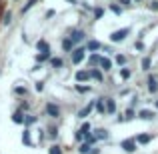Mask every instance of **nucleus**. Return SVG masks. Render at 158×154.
Masks as SVG:
<instances>
[{
    "mask_svg": "<svg viewBox=\"0 0 158 154\" xmlns=\"http://www.w3.org/2000/svg\"><path fill=\"white\" fill-rule=\"evenodd\" d=\"M128 32H130L128 28H120V30H116V32L110 34V40H112V42H122V40L128 36Z\"/></svg>",
    "mask_w": 158,
    "mask_h": 154,
    "instance_id": "1",
    "label": "nucleus"
},
{
    "mask_svg": "<svg viewBox=\"0 0 158 154\" xmlns=\"http://www.w3.org/2000/svg\"><path fill=\"white\" fill-rule=\"evenodd\" d=\"M86 58V48H76V50H72V62L74 64H80L82 60Z\"/></svg>",
    "mask_w": 158,
    "mask_h": 154,
    "instance_id": "2",
    "label": "nucleus"
},
{
    "mask_svg": "<svg viewBox=\"0 0 158 154\" xmlns=\"http://www.w3.org/2000/svg\"><path fill=\"white\" fill-rule=\"evenodd\" d=\"M46 114H48V116H52V118H58L60 110H58L56 104H46Z\"/></svg>",
    "mask_w": 158,
    "mask_h": 154,
    "instance_id": "3",
    "label": "nucleus"
},
{
    "mask_svg": "<svg viewBox=\"0 0 158 154\" xmlns=\"http://www.w3.org/2000/svg\"><path fill=\"white\" fill-rule=\"evenodd\" d=\"M122 148H124V152H134L136 150V142H134V140H124V142H122Z\"/></svg>",
    "mask_w": 158,
    "mask_h": 154,
    "instance_id": "4",
    "label": "nucleus"
},
{
    "mask_svg": "<svg viewBox=\"0 0 158 154\" xmlns=\"http://www.w3.org/2000/svg\"><path fill=\"white\" fill-rule=\"evenodd\" d=\"M148 90H150L152 94L158 92V84H156V76L154 74H150V78H148Z\"/></svg>",
    "mask_w": 158,
    "mask_h": 154,
    "instance_id": "5",
    "label": "nucleus"
},
{
    "mask_svg": "<svg viewBox=\"0 0 158 154\" xmlns=\"http://www.w3.org/2000/svg\"><path fill=\"white\" fill-rule=\"evenodd\" d=\"M24 120H26V116H24L20 110H16L14 114H12V122L14 124H24Z\"/></svg>",
    "mask_w": 158,
    "mask_h": 154,
    "instance_id": "6",
    "label": "nucleus"
},
{
    "mask_svg": "<svg viewBox=\"0 0 158 154\" xmlns=\"http://www.w3.org/2000/svg\"><path fill=\"white\" fill-rule=\"evenodd\" d=\"M106 112L108 114H114L116 112V102L112 100V98H106Z\"/></svg>",
    "mask_w": 158,
    "mask_h": 154,
    "instance_id": "7",
    "label": "nucleus"
},
{
    "mask_svg": "<svg viewBox=\"0 0 158 154\" xmlns=\"http://www.w3.org/2000/svg\"><path fill=\"white\" fill-rule=\"evenodd\" d=\"M88 78H92V74L88 72V70H80V72H76V80H88Z\"/></svg>",
    "mask_w": 158,
    "mask_h": 154,
    "instance_id": "8",
    "label": "nucleus"
},
{
    "mask_svg": "<svg viewBox=\"0 0 158 154\" xmlns=\"http://www.w3.org/2000/svg\"><path fill=\"white\" fill-rule=\"evenodd\" d=\"M82 38H84V32H82V30H72V36H70L72 42H80Z\"/></svg>",
    "mask_w": 158,
    "mask_h": 154,
    "instance_id": "9",
    "label": "nucleus"
},
{
    "mask_svg": "<svg viewBox=\"0 0 158 154\" xmlns=\"http://www.w3.org/2000/svg\"><path fill=\"white\" fill-rule=\"evenodd\" d=\"M94 136H96V140H104V138H108V132L104 128H96V130H94Z\"/></svg>",
    "mask_w": 158,
    "mask_h": 154,
    "instance_id": "10",
    "label": "nucleus"
},
{
    "mask_svg": "<svg viewBox=\"0 0 158 154\" xmlns=\"http://www.w3.org/2000/svg\"><path fill=\"white\" fill-rule=\"evenodd\" d=\"M138 118H142V120H152V118H154V114H152L150 110H140V112H138Z\"/></svg>",
    "mask_w": 158,
    "mask_h": 154,
    "instance_id": "11",
    "label": "nucleus"
},
{
    "mask_svg": "<svg viewBox=\"0 0 158 154\" xmlns=\"http://www.w3.org/2000/svg\"><path fill=\"white\" fill-rule=\"evenodd\" d=\"M86 48H88V50H100V42H98V40H90V42L86 44Z\"/></svg>",
    "mask_w": 158,
    "mask_h": 154,
    "instance_id": "12",
    "label": "nucleus"
},
{
    "mask_svg": "<svg viewBox=\"0 0 158 154\" xmlns=\"http://www.w3.org/2000/svg\"><path fill=\"white\" fill-rule=\"evenodd\" d=\"M96 108H98V112H106V98L96 100Z\"/></svg>",
    "mask_w": 158,
    "mask_h": 154,
    "instance_id": "13",
    "label": "nucleus"
},
{
    "mask_svg": "<svg viewBox=\"0 0 158 154\" xmlns=\"http://www.w3.org/2000/svg\"><path fill=\"white\" fill-rule=\"evenodd\" d=\"M72 40H70V38H66V40H62V50H66V52H68V50H72Z\"/></svg>",
    "mask_w": 158,
    "mask_h": 154,
    "instance_id": "14",
    "label": "nucleus"
},
{
    "mask_svg": "<svg viewBox=\"0 0 158 154\" xmlns=\"http://www.w3.org/2000/svg\"><path fill=\"white\" fill-rule=\"evenodd\" d=\"M36 48H38V50H50V46H48V42L46 40H38V44H36Z\"/></svg>",
    "mask_w": 158,
    "mask_h": 154,
    "instance_id": "15",
    "label": "nucleus"
},
{
    "mask_svg": "<svg viewBox=\"0 0 158 154\" xmlns=\"http://www.w3.org/2000/svg\"><path fill=\"white\" fill-rule=\"evenodd\" d=\"M90 74H92V78H94V80H98V82H102V80H104V78H102V72H100V70H96V68H94V70H90Z\"/></svg>",
    "mask_w": 158,
    "mask_h": 154,
    "instance_id": "16",
    "label": "nucleus"
},
{
    "mask_svg": "<svg viewBox=\"0 0 158 154\" xmlns=\"http://www.w3.org/2000/svg\"><path fill=\"white\" fill-rule=\"evenodd\" d=\"M136 140H138L140 144H146V142H150V140H152V136H150V134H140Z\"/></svg>",
    "mask_w": 158,
    "mask_h": 154,
    "instance_id": "17",
    "label": "nucleus"
},
{
    "mask_svg": "<svg viewBox=\"0 0 158 154\" xmlns=\"http://www.w3.org/2000/svg\"><path fill=\"white\" fill-rule=\"evenodd\" d=\"M100 66H102L104 70H110V68H112V62L108 60V58H100Z\"/></svg>",
    "mask_w": 158,
    "mask_h": 154,
    "instance_id": "18",
    "label": "nucleus"
},
{
    "mask_svg": "<svg viewBox=\"0 0 158 154\" xmlns=\"http://www.w3.org/2000/svg\"><path fill=\"white\" fill-rule=\"evenodd\" d=\"M48 58H50V50H44L42 54H38V56H36V60L42 62V60H48Z\"/></svg>",
    "mask_w": 158,
    "mask_h": 154,
    "instance_id": "19",
    "label": "nucleus"
},
{
    "mask_svg": "<svg viewBox=\"0 0 158 154\" xmlns=\"http://www.w3.org/2000/svg\"><path fill=\"white\" fill-rule=\"evenodd\" d=\"M90 148H92V146H90L88 142H86V144H80V148H78V152H80V154H88V152H90Z\"/></svg>",
    "mask_w": 158,
    "mask_h": 154,
    "instance_id": "20",
    "label": "nucleus"
},
{
    "mask_svg": "<svg viewBox=\"0 0 158 154\" xmlns=\"http://www.w3.org/2000/svg\"><path fill=\"white\" fill-rule=\"evenodd\" d=\"M90 64H92V66H96V64H100V56H98V54H92V56H90Z\"/></svg>",
    "mask_w": 158,
    "mask_h": 154,
    "instance_id": "21",
    "label": "nucleus"
},
{
    "mask_svg": "<svg viewBox=\"0 0 158 154\" xmlns=\"http://www.w3.org/2000/svg\"><path fill=\"white\" fill-rule=\"evenodd\" d=\"M22 142L26 144V146H30V132H28V130H24V134H22Z\"/></svg>",
    "mask_w": 158,
    "mask_h": 154,
    "instance_id": "22",
    "label": "nucleus"
},
{
    "mask_svg": "<svg viewBox=\"0 0 158 154\" xmlns=\"http://www.w3.org/2000/svg\"><path fill=\"white\" fill-rule=\"evenodd\" d=\"M130 68H122V70H120V76H122L124 78V80H128V78H130Z\"/></svg>",
    "mask_w": 158,
    "mask_h": 154,
    "instance_id": "23",
    "label": "nucleus"
},
{
    "mask_svg": "<svg viewBox=\"0 0 158 154\" xmlns=\"http://www.w3.org/2000/svg\"><path fill=\"white\" fill-rule=\"evenodd\" d=\"M88 130H90V124L86 122V124H84V126H82V128H80L78 132H80V134H84V138H86V136H88Z\"/></svg>",
    "mask_w": 158,
    "mask_h": 154,
    "instance_id": "24",
    "label": "nucleus"
},
{
    "mask_svg": "<svg viewBox=\"0 0 158 154\" xmlns=\"http://www.w3.org/2000/svg\"><path fill=\"white\" fill-rule=\"evenodd\" d=\"M150 64H152V60H150L148 56H146V58H142V68H144V70H148V68H150Z\"/></svg>",
    "mask_w": 158,
    "mask_h": 154,
    "instance_id": "25",
    "label": "nucleus"
},
{
    "mask_svg": "<svg viewBox=\"0 0 158 154\" xmlns=\"http://www.w3.org/2000/svg\"><path fill=\"white\" fill-rule=\"evenodd\" d=\"M116 62H118L120 66H124L126 64V56H124V54H118V56H116Z\"/></svg>",
    "mask_w": 158,
    "mask_h": 154,
    "instance_id": "26",
    "label": "nucleus"
},
{
    "mask_svg": "<svg viewBox=\"0 0 158 154\" xmlns=\"http://www.w3.org/2000/svg\"><path fill=\"white\" fill-rule=\"evenodd\" d=\"M10 20H12V14H10V12H6V14H4L2 24H4V26H8V24H10Z\"/></svg>",
    "mask_w": 158,
    "mask_h": 154,
    "instance_id": "27",
    "label": "nucleus"
},
{
    "mask_svg": "<svg viewBox=\"0 0 158 154\" xmlns=\"http://www.w3.org/2000/svg\"><path fill=\"white\" fill-rule=\"evenodd\" d=\"M50 64L54 66V68H60V66H62V60H60V58H52Z\"/></svg>",
    "mask_w": 158,
    "mask_h": 154,
    "instance_id": "28",
    "label": "nucleus"
},
{
    "mask_svg": "<svg viewBox=\"0 0 158 154\" xmlns=\"http://www.w3.org/2000/svg\"><path fill=\"white\" fill-rule=\"evenodd\" d=\"M48 154H62V148H60V146H50Z\"/></svg>",
    "mask_w": 158,
    "mask_h": 154,
    "instance_id": "29",
    "label": "nucleus"
},
{
    "mask_svg": "<svg viewBox=\"0 0 158 154\" xmlns=\"http://www.w3.org/2000/svg\"><path fill=\"white\" fill-rule=\"evenodd\" d=\"M36 2H38V0H28V4H26V6H24V8H22V12H26V10H30V8H32V6H34V4H36Z\"/></svg>",
    "mask_w": 158,
    "mask_h": 154,
    "instance_id": "30",
    "label": "nucleus"
},
{
    "mask_svg": "<svg viewBox=\"0 0 158 154\" xmlns=\"http://www.w3.org/2000/svg\"><path fill=\"white\" fill-rule=\"evenodd\" d=\"M110 10L114 12V14H120V12H122V8H120L118 4H110Z\"/></svg>",
    "mask_w": 158,
    "mask_h": 154,
    "instance_id": "31",
    "label": "nucleus"
},
{
    "mask_svg": "<svg viewBox=\"0 0 158 154\" xmlns=\"http://www.w3.org/2000/svg\"><path fill=\"white\" fill-rule=\"evenodd\" d=\"M36 120H38V118H36V116H32V114H28V116H26V120H24V122H26V124H34V122H36Z\"/></svg>",
    "mask_w": 158,
    "mask_h": 154,
    "instance_id": "32",
    "label": "nucleus"
},
{
    "mask_svg": "<svg viewBox=\"0 0 158 154\" xmlns=\"http://www.w3.org/2000/svg\"><path fill=\"white\" fill-rule=\"evenodd\" d=\"M90 110H92V104H88V106H86V108H82V112H80V114H78V116H86V114H88Z\"/></svg>",
    "mask_w": 158,
    "mask_h": 154,
    "instance_id": "33",
    "label": "nucleus"
},
{
    "mask_svg": "<svg viewBox=\"0 0 158 154\" xmlns=\"http://www.w3.org/2000/svg\"><path fill=\"white\" fill-rule=\"evenodd\" d=\"M102 14H104L102 8H94V16H96V18H102Z\"/></svg>",
    "mask_w": 158,
    "mask_h": 154,
    "instance_id": "34",
    "label": "nucleus"
},
{
    "mask_svg": "<svg viewBox=\"0 0 158 154\" xmlns=\"http://www.w3.org/2000/svg\"><path fill=\"white\" fill-rule=\"evenodd\" d=\"M124 116H126V120H132V118H134V112H132L130 108H128V110L124 112Z\"/></svg>",
    "mask_w": 158,
    "mask_h": 154,
    "instance_id": "35",
    "label": "nucleus"
},
{
    "mask_svg": "<svg viewBox=\"0 0 158 154\" xmlns=\"http://www.w3.org/2000/svg\"><path fill=\"white\" fill-rule=\"evenodd\" d=\"M48 136H50V138H56V136H58L56 128H48Z\"/></svg>",
    "mask_w": 158,
    "mask_h": 154,
    "instance_id": "36",
    "label": "nucleus"
},
{
    "mask_svg": "<svg viewBox=\"0 0 158 154\" xmlns=\"http://www.w3.org/2000/svg\"><path fill=\"white\" fill-rule=\"evenodd\" d=\"M122 6H132V0H118Z\"/></svg>",
    "mask_w": 158,
    "mask_h": 154,
    "instance_id": "37",
    "label": "nucleus"
},
{
    "mask_svg": "<svg viewBox=\"0 0 158 154\" xmlns=\"http://www.w3.org/2000/svg\"><path fill=\"white\" fill-rule=\"evenodd\" d=\"M76 90H78V92H88L90 88H86V86H76Z\"/></svg>",
    "mask_w": 158,
    "mask_h": 154,
    "instance_id": "38",
    "label": "nucleus"
},
{
    "mask_svg": "<svg viewBox=\"0 0 158 154\" xmlns=\"http://www.w3.org/2000/svg\"><path fill=\"white\" fill-rule=\"evenodd\" d=\"M150 10H158V2L154 0V2H150Z\"/></svg>",
    "mask_w": 158,
    "mask_h": 154,
    "instance_id": "39",
    "label": "nucleus"
},
{
    "mask_svg": "<svg viewBox=\"0 0 158 154\" xmlns=\"http://www.w3.org/2000/svg\"><path fill=\"white\" fill-rule=\"evenodd\" d=\"M88 154H100V148H94V150H90Z\"/></svg>",
    "mask_w": 158,
    "mask_h": 154,
    "instance_id": "40",
    "label": "nucleus"
},
{
    "mask_svg": "<svg viewBox=\"0 0 158 154\" xmlns=\"http://www.w3.org/2000/svg\"><path fill=\"white\" fill-rule=\"evenodd\" d=\"M156 108H158V100H156Z\"/></svg>",
    "mask_w": 158,
    "mask_h": 154,
    "instance_id": "41",
    "label": "nucleus"
},
{
    "mask_svg": "<svg viewBox=\"0 0 158 154\" xmlns=\"http://www.w3.org/2000/svg\"><path fill=\"white\" fill-rule=\"evenodd\" d=\"M136 2H140V0H136Z\"/></svg>",
    "mask_w": 158,
    "mask_h": 154,
    "instance_id": "42",
    "label": "nucleus"
}]
</instances>
